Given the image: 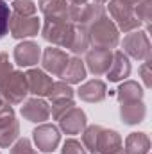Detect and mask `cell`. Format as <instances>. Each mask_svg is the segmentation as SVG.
<instances>
[{
	"instance_id": "obj_21",
	"label": "cell",
	"mask_w": 152,
	"mask_h": 154,
	"mask_svg": "<svg viewBox=\"0 0 152 154\" xmlns=\"http://www.w3.org/2000/svg\"><path fill=\"white\" fill-rule=\"evenodd\" d=\"M84 77H86V65H84V61L79 56L70 57V61H68L63 75H61V81H65L66 84H77V82L84 81Z\"/></svg>"
},
{
	"instance_id": "obj_16",
	"label": "cell",
	"mask_w": 152,
	"mask_h": 154,
	"mask_svg": "<svg viewBox=\"0 0 152 154\" xmlns=\"http://www.w3.org/2000/svg\"><path fill=\"white\" fill-rule=\"evenodd\" d=\"M59 127L66 134H79L86 127V113L81 108H70L65 115L59 118Z\"/></svg>"
},
{
	"instance_id": "obj_20",
	"label": "cell",
	"mask_w": 152,
	"mask_h": 154,
	"mask_svg": "<svg viewBox=\"0 0 152 154\" xmlns=\"http://www.w3.org/2000/svg\"><path fill=\"white\" fill-rule=\"evenodd\" d=\"M145 115H147V108H145L143 100L122 102L120 104V116L127 125H136V124L143 122Z\"/></svg>"
},
{
	"instance_id": "obj_18",
	"label": "cell",
	"mask_w": 152,
	"mask_h": 154,
	"mask_svg": "<svg viewBox=\"0 0 152 154\" xmlns=\"http://www.w3.org/2000/svg\"><path fill=\"white\" fill-rule=\"evenodd\" d=\"M38 7L43 13L45 20H50V22L68 20V2L66 0H39Z\"/></svg>"
},
{
	"instance_id": "obj_25",
	"label": "cell",
	"mask_w": 152,
	"mask_h": 154,
	"mask_svg": "<svg viewBox=\"0 0 152 154\" xmlns=\"http://www.w3.org/2000/svg\"><path fill=\"white\" fill-rule=\"evenodd\" d=\"M47 97L50 99V102L54 100H61V99H74V90L70 84H66L65 81H57V82H52Z\"/></svg>"
},
{
	"instance_id": "obj_23",
	"label": "cell",
	"mask_w": 152,
	"mask_h": 154,
	"mask_svg": "<svg viewBox=\"0 0 152 154\" xmlns=\"http://www.w3.org/2000/svg\"><path fill=\"white\" fill-rule=\"evenodd\" d=\"M125 154H149L150 140L145 133H131L125 138Z\"/></svg>"
},
{
	"instance_id": "obj_37",
	"label": "cell",
	"mask_w": 152,
	"mask_h": 154,
	"mask_svg": "<svg viewBox=\"0 0 152 154\" xmlns=\"http://www.w3.org/2000/svg\"><path fill=\"white\" fill-rule=\"evenodd\" d=\"M4 102H5V100H4V99H2V95H0V106H2Z\"/></svg>"
},
{
	"instance_id": "obj_4",
	"label": "cell",
	"mask_w": 152,
	"mask_h": 154,
	"mask_svg": "<svg viewBox=\"0 0 152 154\" xmlns=\"http://www.w3.org/2000/svg\"><path fill=\"white\" fill-rule=\"evenodd\" d=\"M0 95L11 106L22 104L25 100V97L29 95V86H27L25 74L18 72V70H13L9 74V77L0 84Z\"/></svg>"
},
{
	"instance_id": "obj_17",
	"label": "cell",
	"mask_w": 152,
	"mask_h": 154,
	"mask_svg": "<svg viewBox=\"0 0 152 154\" xmlns=\"http://www.w3.org/2000/svg\"><path fill=\"white\" fill-rule=\"evenodd\" d=\"M108 95V86L100 79H91L77 90V97L84 102H100Z\"/></svg>"
},
{
	"instance_id": "obj_11",
	"label": "cell",
	"mask_w": 152,
	"mask_h": 154,
	"mask_svg": "<svg viewBox=\"0 0 152 154\" xmlns=\"http://www.w3.org/2000/svg\"><path fill=\"white\" fill-rule=\"evenodd\" d=\"M34 143L41 152H54L61 142L59 129L54 124H41L32 131Z\"/></svg>"
},
{
	"instance_id": "obj_2",
	"label": "cell",
	"mask_w": 152,
	"mask_h": 154,
	"mask_svg": "<svg viewBox=\"0 0 152 154\" xmlns=\"http://www.w3.org/2000/svg\"><path fill=\"white\" fill-rule=\"evenodd\" d=\"M88 36L93 47H102L109 50L120 43V31L108 14H102L97 22H93L88 27Z\"/></svg>"
},
{
	"instance_id": "obj_26",
	"label": "cell",
	"mask_w": 152,
	"mask_h": 154,
	"mask_svg": "<svg viewBox=\"0 0 152 154\" xmlns=\"http://www.w3.org/2000/svg\"><path fill=\"white\" fill-rule=\"evenodd\" d=\"M150 13H152V0H140L134 5V14L136 18L147 25V29L150 31Z\"/></svg>"
},
{
	"instance_id": "obj_6",
	"label": "cell",
	"mask_w": 152,
	"mask_h": 154,
	"mask_svg": "<svg viewBox=\"0 0 152 154\" xmlns=\"http://www.w3.org/2000/svg\"><path fill=\"white\" fill-rule=\"evenodd\" d=\"M122 47H123V54L125 56H131V57H134L138 61H147L152 56L149 32H145V31L127 32V36L122 41Z\"/></svg>"
},
{
	"instance_id": "obj_35",
	"label": "cell",
	"mask_w": 152,
	"mask_h": 154,
	"mask_svg": "<svg viewBox=\"0 0 152 154\" xmlns=\"http://www.w3.org/2000/svg\"><path fill=\"white\" fill-rule=\"evenodd\" d=\"M108 0H95V4H106Z\"/></svg>"
},
{
	"instance_id": "obj_10",
	"label": "cell",
	"mask_w": 152,
	"mask_h": 154,
	"mask_svg": "<svg viewBox=\"0 0 152 154\" xmlns=\"http://www.w3.org/2000/svg\"><path fill=\"white\" fill-rule=\"evenodd\" d=\"M68 61H70V56H68L65 50L57 48V47H47V48L43 50V54H41L43 70L48 72V74H52L54 77L63 75V72H65Z\"/></svg>"
},
{
	"instance_id": "obj_12",
	"label": "cell",
	"mask_w": 152,
	"mask_h": 154,
	"mask_svg": "<svg viewBox=\"0 0 152 154\" xmlns=\"http://www.w3.org/2000/svg\"><path fill=\"white\" fill-rule=\"evenodd\" d=\"M111 61H113V50L102 48V47H93V48H88L84 65L88 66V70L93 75H102V74H108Z\"/></svg>"
},
{
	"instance_id": "obj_1",
	"label": "cell",
	"mask_w": 152,
	"mask_h": 154,
	"mask_svg": "<svg viewBox=\"0 0 152 154\" xmlns=\"http://www.w3.org/2000/svg\"><path fill=\"white\" fill-rule=\"evenodd\" d=\"M82 147L88 149L91 154H114L122 145V136L102 125H88L82 131Z\"/></svg>"
},
{
	"instance_id": "obj_30",
	"label": "cell",
	"mask_w": 152,
	"mask_h": 154,
	"mask_svg": "<svg viewBox=\"0 0 152 154\" xmlns=\"http://www.w3.org/2000/svg\"><path fill=\"white\" fill-rule=\"evenodd\" d=\"M11 154H38V151L32 147L29 138H18L16 143L11 147Z\"/></svg>"
},
{
	"instance_id": "obj_13",
	"label": "cell",
	"mask_w": 152,
	"mask_h": 154,
	"mask_svg": "<svg viewBox=\"0 0 152 154\" xmlns=\"http://www.w3.org/2000/svg\"><path fill=\"white\" fill-rule=\"evenodd\" d=\"M13 57H14V63L22 68H31L34 65H38L39 59H41V48H39L38 43L34 41H22L14 47V52H13Z\"/></svg>"
},
{
	"instance_id": "obj_7",
	"label": "cell",
	"mask_w": 152,
	"mask_h": 154,
	"mask_svg": "<svg viewBox=\"0 0 152 154\" xmlns=\"http://www.w3.org/2000/svg\"><path fill=\"white\" fill-rule=\"evenodd\" d=\"M20 124L16 120L14 109L11 104L4 102L0 106V147H9L18 140Z\"/></svg>"
},
{
	"instance_id": "obj_9",
	"label": "cell",
	"mask_w": 152,
	"mask_h": 154,
	"mask_svg": "<svg viewBox=\"0 0 152 154\" xmlns=\"http://www.w3.org/2000/svg\"><path fill=\"white\" fill-rule=\"evenodd\" d=\"M41 29V22L39 18L34 16H20V14H14L11 13V18H9V32L11 36L16 39H25V38H32L36 36Z\"/></svg>"
},
{
	"instance_id": "obj_28",
	"label": "cell",
	"mask_w": 152,
	"mask_h": 154,
	"mask_svg": "<svg viewBox=\"0 0 152 154\" xmlns=\"http://www.w3.org/2000/svg\"><path fill=\"white\" fill-rule=\"evenodd\" d=\"M74 99H61V100H54L50 106V115L54 120H59L61 116L65 115L70 108H74Z\"/></svg>"
},
{
	"instance_id": "obj_27",
	"label": "cell",
	"mask_w": 152,
	"mask_h": 154,
	"mask_svg": "<svg viewBox=\"0 0 152 154\" xmlns=\"http://www.w3.org/2000/svg\"><path fill=\"white\" fill-rule=\"evenodd\" d=\"M38 5L32 0H13V13L20 16H34Z\"/></svg>"
},
{
	"instance_id": "obj_5",
	"label": "cell",
	"mask_w": 152,
	"mask_h": 154,
	"mask_svg": "<svg viewBox=\"0 0 152 154\" xmlns=\"http://www.w3.org/2000/svg\"><path fill=\"white\" fill-rule=\"evenodd\" d=\"M41 34L48 43H52L56 47L70 48V45L74 41V34H75V25L68 20H61V22L45 20Z\"/></svg>"
},
{
	"instance_id": "obj_34",
	"label": "cell",
	"mask_w": 152,
	"mask_h": 154,
	"mask_svg": "<svg viewBox=\"0 0 152 154\" xmlns=\"http://www.w3.org/2000/svg\"><path fill=\"white\" fill-rule=\"evenodd\" d=\"M70 5H82V4H88V0H68Z\"/></svg>"
},
{
	"instance_id": "obj_24",
	"label": "cell",
	"mask_w": 152,
	"mask_h": 154,
	"mask_svg": "<svg viewBox=\"0 0 152 154\" xmlns=\"http://www.w3.org/2000/svg\"><path fill=\"white\" fill-rule=\"evenodd\" d=\"M90 36H88V29L86 27H81V25H75V34H74V41L70 45V50L79 56V54H84L88 52L90 48Z\"/></svg>"
},
{
	"instance_id": "obj_8",
	"label": "cell",
	"mask_w": 152,
	"mask_h": 154,
	"mask_svg": "<svg viewBox=\"0 0 152 154\" xmlns=\"http://www.w3.org/2000/svg\"><path fill=\"white\" fill-rule=\"evenodd\" d=\"M102 14H106V9L102 4H82V5H68V20L74 25L90 27L93 22H97Z\"/></svg>"
},
{
	"instance_id": "obj_32",
	"label": "cell",
	"mask_w": 152,
	"mask_h": 154,
	"mask_svg": "<svg viewBox=\"0 0 152 154\" xmlns=\"http://www.w3.org/2000/svg\"><path fill=\"white\" fill-rule=\"evenodd\" d=\"M11 72H13V65L9 63V56L5 52H0V84L9 77Z\"/></svg>"
},
{
	"instance_id": "obj_15",
	"label": "cell",
	"mask_w": 152,
	"mask_h": 154,
	"mask_svg": "<svg viewBox=\"0 0 152 154\" xmlns=\"http://www.w3.org/2000/svg\"><path fill=\"white\" fill-rule=\"evenodd\" d=\"M27 86H29V93H32L34 97H47L50 86H52V77H48V74L45 70L39 68H31L27 74Z\"/></svg>"
},
{
	"instance_id": "obj_36",
	"label": "cell",
	"mask_w": 152,
	"mask_h": 154,
	"mask_svg": "<svg viewBox=\"0 0 152 154\" xmlns=\"http://www.w3.org/2000/svg\"><path fill=\"white\" fill-rule=\"evenodd\" d=\"M114 154H125V151H123V149H120L118 152H114Z\"/></svg>"
},
{
	"instance_id": "obj_22",
	"label": "cell",
	"mask_w": 152,
	"mask_h": 154,
	"mask_svg": "<svg viewBox=\"0 0 152 154\" xmlns=\"http://www.w3.org/2000/svg\"><path fill=\"white\" fill-rule=\"evenodd\" d=\"M116 99L118 102H136L143 100V88L136 81H123L118 90H116Z\"/></svg>"
},
{
	"instance_id": "obj_19",
	"label": "cell",
	"mask_w": 152,
	"mask_h": 154,
	"mask_svg": "<svg viewBox=\"0 0 152 154\" xmlns=\"http://www.w3.org/2000/svg\"><path fill=\"white\" fill-rule=\"evenodd\" d=\"M131 74V63H129V57L122 52V50H116L113 52V61H111V66L108 70V79L111 82H120L123 79H127Z\"/></svg>"
},
{
	"instance_id": "obj_29",
	"label": "cell",
	"mask_w": 152,
	"mask_h": 154,
	"mask_svg": "<svg viewBox=\"0 0 152 154\" xmlns=\"http://www.w3.org/2000/svg\"><path fill=\"white\" fill-rule=\"evenodd\" d=\"M9 18H11L9 5L4 0H0V39L9 32Z\"/></svg>"
},
{
	"instance_id": "obj_33",
	"label": "cell",
	"mask_w": 152,
	"mask_h": 154,
	"mask_svg": "<svg viewBox=\"0 0 152 154\" xmlns=\"http://www.w3.org/2000/svg\"><path fill=\"white\" fill-rule=\"evenodd\" d=\"M140 75H141V79H143L145 86L150 88L152 86V61L150 59L143 61V65L140 66Z\"/></svg>"
},
{
	"instance_id": "obj_3",
	"label": "cell",
	"mask_w": 152,
	"mask_h": 154,
	"mask_svg": "<svg viewBox=\"0 0 152 154\" xmlns=\"http://www.w3.org/2000/svg\"><path fill=\"white\" fill-rule=\"evenodd\" d=\"M108 9H109L111 20L118 27V31L132 32V31L140 29L141 22L134 14V4L132 2H129V0H109Z\"/></svg>"
},
{
	"instance_id": "obj_14",
	"label": "cell",
	"mask_w": 152,
	"mask_h": 154,
	"mask_svg": "<svg viewBox=\"0 0 152 154\" xmlns=\"http://www.w3.org/2000/svg\"><path fill=\"white\" fill-rule=\"evenodd\" d=\"M20 113L29 122L41 124V122L48 120V116H50V106L41 97H32V99L23 100V106H22Z\"/></svg>"
},
{
	"instance_id": "obj_31",
	"label": "cell",
	"mask_w": 152,
	"mask_h": 154,
	"mask_svg": "<svg viewBox=\"0 0 152 154\" xmlns=\"http://www.w3.org/2000/svg\"><path fill=\"white\" fill-rule=\"evenodd\" d=\"M61 154H88V152L84 151V147H82L81 142H77L75 138H68V140L63 143Z\"/></svg>"
}]
</instances>
